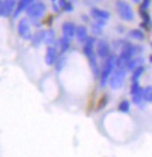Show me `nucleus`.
Segmentation results:
<instances>
[{
  "label": "nucleus",
  "instance_id": "obj_5",
  "mask_svg": "<svg viewBox=\"0 0 152 157\" xmlns=\"http://www.w3.org/2000/svg\"><path fill=\"white\" fill-rule=\"evenodd\" d=\"M115 62H116V57L115 56H109L107 58V62L105 63V67H103V70H102V75H101V86H105L107 84L108 79H109V76L113 72V69L115 67Z\"/></svg>",
  "mask_w": 152,
  "mask_h": 157
},
{
  "label": "nucleus",
  "instance_id": "obj_11",
  "mask_svg": "<svg viewBox=\"0 0 152 157\" xmlns=\"http://www.w3.org/2000/svg\"><path fill=\"white\" fill-rule=\"evenodd\" d=\"M91 15L94 17L95 20H106V21H107L108 19L110 17V13L108 11L101 10V8L93 7V8L91 10Z\"/></svg>",
  "mask_w": 152,
  "mask_h": 157
},
{
  "label": "nucleus",
  "instance_id": "obj_9",
  "mask_svg": "<svg viewBox=\"0 0 152 157\" xmlns=\"http://www.w3.org/2000/svg\"><path fill=\"white\" fill-rule=\"evenodd\" d=\"M17 0H4V15L2 17H12L17 10Z\"/></svg>",
  "mask_w": 152,
  "mask_h": 157
},
{
  "label": "nucleus",
  "instance_id": "obj_30",
  "mask_svg": "<svg viewBox=\"0 0 152 157\" xmlns=\"http://www.w3.org/2000/svg\"><path fill=\"white\" fill-rule=\"evenodd\" d=\"M132 1H134L135 4H141L142 2V0H132Z\"/></svg>",
  "mask_w": 152,
  "mask_h": 157
},
{
  "label": "nucleus",
  "instance_id": "obj_15",
  "mask_svg": "<svg viewBox=\"0 0 152 157\" xmlns=\"http://www.w3.org/2000/svg\"><path fill=\"white\" fill-rule=\"evenodd\" d=\"M76 36H77V39H78L79 42H83L85 43L87 39H88V33H87V28L83 26V25H80V26H77V30H76Z\"/></svg>",
  "mask_w": 152,
  "mask_h": 157
},
{
  "label": "nucleus",
  "instance_id": "obj_19",
  "mask_svg": "<svg viewBox=\"0 0 152 157\" xmlns=\"http://www.w3.org/2000/svg\"><path fill=\"white\" fill-rule=\"evenodd\" d=\"M128 35H129L131 39L134 40H138V41H143V40L145 39V34H144V32L142 30V29H131L129 33H128Z\"/></svg>",
  "mask_w": 152,
  "mask_h": 157
},
{
  "label": "nucleus",
  "instance_id": "obj_10",
  "mask_svg": "<svg viewBox=\"0 0 152 157\" xmlns=\"http://www.w3.org/2000/svg\"><path fill=\"white\" fill-rule=\"evenodd\" d=\"M62 30L64 36H66V37H69V39L71 40L76 36L77 26L73 22H71V21H66V22H64L62 25Z\"/></svg>",
  "mask_w": 152,
  "mask_h": 157
},
{
  "label": "nucleus",
  "instance_id": "obj_6",
  "mask_svg": "<svg viewBox=\"0 0 152 157\" xmlns=\"http://www.w3.org/2000/svg\"><path fill=\"white\" fill-rule=\"evenodd\" d=\"M17 33L24 40H32V29H30V23L28 19L23 17L17 23Z\"/></svg>",
  "mask_w": 152,
  "mask_h": 157
},
{
  "label": "nucleus",
  "instance_id": "obj_25",
  "mask_svg": "<svg viewBox=\"0 0 152 157\" xmlns=\"http://www.w3.org/2000/svg\"><path fill=\"white\" fill-rule=\"evenodd\" d=\"M118 109L123 113H128L130 111V102L128 100H123L118 105Z\"/></svg>",
  "mask_w": 152,
  "mask_h": 157
},
{
  "label": "nucleus",
  "instance_id": "obj_14",
  "mask_svg": "<svg viewBox=\"0 0 152 157\" xmlns=\"http://www.w3.org/2000/svg\"><path fill=\"white\" fill-rule=\"evenodd\" d=\"M143 62H144V59L141 56L132 57L131 59H129L128 62L125 63V69H127V71H134L137 67L143 65Z\"/></svg>",
  "mask_w": 152,
  "mask_h": 157
},
{
  "label": "nucleus",
  "instance_id": "obj_12",
  "mask_svg": "<svg viewBox=\"0 0 152 157\" xmlns=\"http://www.w3.org/2000/svg\"><path fill=\"white\" fill-rule=\"evenodd\" d=\"M96 41L94 37H88L87 41L85 42L84 45V52L85 55L87 56V58H91V57L95 56L94 55V45H95Z\"/></svg>",
  "mask_w": 152,
  "mask_h": 157
},
{
  "label": "nucleus",
  "instance_id": "obj_26",
  "mask_svg": "<svg viewBox=\"0 0 152 157\" xmlns=\"http://www.w3.org/2000/svg\"><path fill=\"white\" fill-rule=\"evenodd\" d=\"M92 30H93V33L96 34V35H100L102 34V26H100L99 23H94L93 25V27H92Z\"/></svg>",
  "mask_w": 152,
  "mask_h": 157
},
{
  "label": "nucleus",
  "instance_id": "obj_3",
  "mask_svg": "<svg viewBox=\"0 0 152 157\" xmlns=\"http://www.w3.org/2000/svg\"><path fill=\"white\" fill-rule=\"evenodd\" d=\"M116 12L120 15V17L124 21H134L135 19V13L132 11V7L124 0H117L115 2Z\"/></svg>",
  "mask_w": 152,
  "mask_h": 157
},
{
  "label": "nucleus",
  "instance_id": "obj_28",
  "mask_svg": "<svg viewBox=\"0 0 152 157\" xmlns=\"http://www.w3.org/2000/svg\"><path fill=\"white\" fill-rule=\"evenodd\" d=\"M150 6V0H143L141 2V7L139 8H143V10H147Z\"/></svg>",
  "mask_w": 152,
  "mask_h": 157
},
{
  "label": "nucleus",
  "instance_id": "obj_2",
  "mask_svg": "<svg viewBox=\"0 0 152 157\" xmlns=\"http://www.w3.org/2000/svg\"><path fill=\"white\" fill-rule=\"evenodd\" d=\"M142 52H143V47H142V45H135V44H132V43H130V42H128V41H125V43L123 44V47L121 48L120 58L127 63L134 56H136V55L138 56Z\"/></svg>",
  "mask_w": 152,
  "mask_h": 157
},
{
  "label": "nucleus",
  "instance_id": "obj_23",
  "mask_svg": "<svg viewBox=\"0 0 152 157\" xmlns=\"http://www.w3.org/2000/svg\"><path fill=\"white\" fill-rule=\"evenodd\" d=\"M143 98L144 101L152 102V86H146L145 89H143Z\"/></svg>",
  "mask_w": 152,
  "mask_h": 157
},
{
  "label": "nucleus",
  "instance_id": "obj_1",
  "mask_svg": "<svg viewBox=\"0 0 152 157\" xmlns=\"http://www.w3.org/2000/svg\"><path fill=\"white\" fill-rule=\"evenodd\" d=\"M45 11H46V6H45L44 2H42V1H34L26 10V14L34 22V25H39L37 21L44 15Z\"/></svg>",
  "mask_w": 152,
  "mask_h": 157
},
{
  "label": "nucleus",
  "instance_id": "obj_22",
  "mask_svg": "<svg viewBox=\"0 0 152 157\" xmlns=\"http://www.w3.org/2000/svg\"><path fill=\"white\" fill-rule=\"evenodd\" d=\"M145 71V67H143V65H139V67H137L132 71V82H138V79L141 78V76L144 73Z\"/></svg>",
  "mask_w": 152,
  "mask_h": 157
},
{
  "label": "nucleus",
  "instance_id": "obj_4",
  "mask_svg": "<svg viewBox=\"0 0 152 157\" xmlns=\"http://www.w3.org/2000/svg\"><path fill=\"white\" fill-rule=\"evenodd\" d=\"M125 75H127L125 67H117V70L115 71V73L110 77V80H109L110 87L113 90H117V89H121L123 86Z\"/></svg>",
  "mask_w": 152,
  "mask_h": 157
},
{
  "label": "nucleus",
  "instance_id": "obj_32",
  "mask_svg": "<svg viewBox=\"0 0 152 157\" xmlns=\"http://www.w3.org/2000/svg\"><path fill=\"white\" fill-rule=\"evenodd\" d=\"M69 1H76V0H69Z\"/></svg>",
  "mask_w": 152,
  "mask_h": 157
},
{
  "label": "nucleus",
  "instance_id": "obj_8",
  "mask_svg": "<svg viewBox=\"0 0 152 157\" xmlns=\"http://www.w3.org/2000/svg\"><path fill=\"white\" fill-rule=\"evenodd\" d=\"M96 54L100 58H108L110 54V47L108 44L107 41L105 40H99L96 42Z\"/></svg>",
  "mask_w": 152,
  "mask_h": 157
},
{
  "label": "nucleus",
  "instance_id": "obj_20",
  "mask_svg": "<svg viewBox=\"0 0 152 157\" xmlns=\"http://www.w3.org/2000/svg\"><path fill=\"white\" fill-rule=\"evenodd\" d=\"M58 5H59V8H62L63 11L68 13H71L74 10L72 1H69V0H58Z\"/></svg>",
  "mask_w": 152,
  "mask_h": 157
},
{
  "label": "nucleus",
  "instance_id": "obj_31",
  "mask_svg": "<svg viewBox=\"0 0 152 157\" xmlns=\"http://www.w3.org/2000/svg\"><path fill=\"white\" fill-rule=\"evenodd\" d=\"M56 1H57V0H52V2H56Z\"/></svg>",
  "mask_w": 152,
  "mask_h": 157
},
{
  "label": "nucleus",
  "instance_id": "obj_17",
  "mask_svg": "<svg viewBox=\"0 0 152 157\" xmlns=\"http://www.w3.org/2000/svg\"><path fill=\"white\" fill-rule=\"evenodd\" d=\"M45 39V30L44 29H39L32 36V43L34 45L41 44Z\"/></svg>",
  "mask_w": 152,
  "mask_h": 157
},
{
  "label": "nucleus",
  "instance_id": "obj_33",
  "mask_svg": "<svg viewBox=\"0 0 152 157\" xmlns=\"http://www.w3.org/2000/svg\"><path fill=\"white\" fill-rule=\"evenodd\" d=\"M151 45H152V43H151Z\"/></svg>",
  "mask_w": 152,
  "mask_h": 157
},
{
  "label": "nucleus",
  "instance_id": "obj_7",
  "mask_svg": "<svg viewBox=\"0 0 152 157\" xmlns=\"http://www.w3.org/2000/svg\"><path fill=\"white\" fill-rule=\"evenodd\" d=\"M131 95H132L134 104L142 107L143 102H144V98H143V89L139 86L138 82H134L131 85Z\"/></svg>",
  "mask_w": 152,
  "mask_h": 157
},
{
  "label": "nucleus",
  "instance_id": "obj_21",
  "mask_svg": "<svg viewBox=\"0 0 152 157\" xmlns=\"http://www.w3.org/2000/svg\"><path fill=\"white\" fill-rule=\"evenodd\" d=\"M70 43H71V40L66 37V36H63L59 39V47H61V51L62 52H65V51L69 50L70 48Z\"/></svg>",
  "mask_w": 152,
  "mask_h": 157
},
{
  "label": "nucleus",
  "instance_id": "obj_16",
  "mask_svg": "<svg viewBox=\"0 0 152 157\" xmlns=\"http://www.w3.org/2000/svg\"><path fill=\"white\" fill-rule=\"evenodd\" d=\"M57 59V50L55 47H52V45H50L49 48H48V50H46V56H45V62H46V64H49V65H51V64H54V63L56 62Z\"/></svg>",
  "mask_w": 152,
  "mask_h": 157
},
{
  "label": "nucleus",
  "instance_id": "obj_18",
  "mask_svg": "<svg viewBox=\"0 0 152 157\" xmlns=\"http://www.w3.org/2000/svg\"><path fill=\"white\" fill-rule=\"evenodd\" d=\"M44 42L49 45V47L52 44H55V42H56V33H55L54 29H48V30H45Z\"/></svg>",
  "mask_w": 152,
  "mask_h": 157
},
{
  "label": "nucleus",
  "instance_id": "obj_29",
  "mask_svg": "<svg viewBox=\"0 0 152 157\" xmlns=\"http://www.w3.org/2000/svg\"><path fill=\"white\" fill-rule=\"evenodd\" d=\"M4 15V0H0V17Z\"/></svg>",
  "mask_w": 152,
  "mask_h": 157
},
{
  "label": "nucleus",
  "instance_id": "obj_27",
  "mask_svg": "<svg viewBox=\"0 0 152 157\" xmlns=\"http://www.w3.org/2000/svg\"><path fill=\"white\" fill-rule=\"evenodd\" d=\"M108 101V98L105 95V97H102L101 99H100V101H99V105H98V109H101V108H103V107L106 106V104H107Z\"/></svg>",
  "mask_w": 152,
  "mask_h": 157
},
{
  "label": "nucleus",
  "instance_id": "obj_24",
  "mask_svg": "<svg viewBox=\"0 0 152 157\" xmlns=\"http://www.w3.org/2000/svg\"><path fill=\"white\" fill-rule=\"evenodd\" d=\"M139 15H141L142 20H143L144 22L149 23V25H151V17H150V14H149L147 10H143V8H139Z\"/></svg>",
  "mask_w": 152,
  "mask_h": 157
},
{
  "label": "nucleus",
  "instance_id": "obj_13",
  "mask_svg": "<svg viewBox=\"0 0 152 157\" xmlns=\"http://www.w3.org/2000/svg\"><path fill=\"white\" fill-rule=\"evenodd\" d=\"M34 1H35V0H17V10H15V12H14L13 17H19V15H20L23 11L26 12V10H27L29 6L34 2Z\"/></svg>",
  "mask_w": 152,
  "mask_h": 157
}]
</instances>
